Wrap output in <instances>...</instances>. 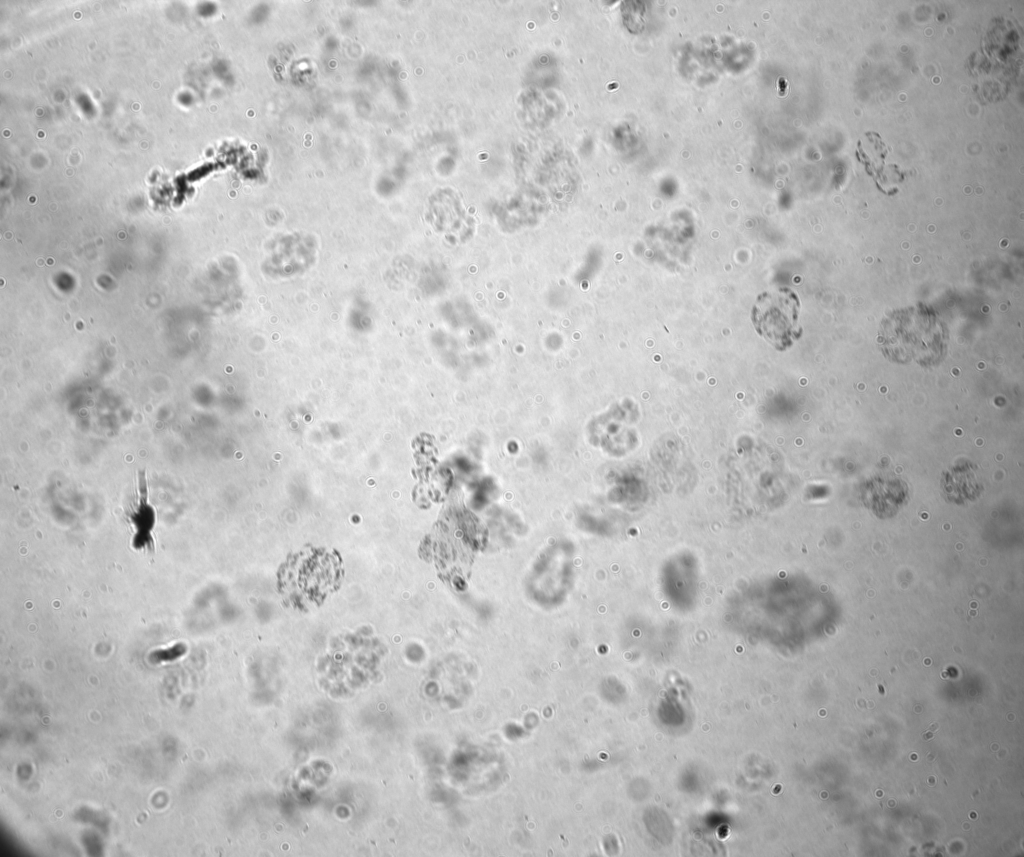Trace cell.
I'll use <instances>...</instances> for the list:
<instances>
[{
	"mask_svg": "<svg viewBox=\"0 0 1024 857\" xmlns=\"http://www.w3.org/2000/svg\"><path fill=\"white\" fill-rule=\"evenodd\" d=\"M937 728H938V724L937 723H933L932 726H931V729L934 730V729H937Z\"/></svg>",
	"mask_w": 1024,
	"mask_h": 857,
	"instance_id": "obj_4",
	"label": "cell"
},
{
	"mask_svg": "<svg viewBox=\"0 0 1024 857\" xmlns=\"http://www.w3.org/2000/svg\"><path fill=\"white\" fill-rule=\"evenodd\" d=\"M799 301L787 288L760 295L753 307L756 331L779 350L789 347L797 336Z\"/></svg>",
	"mask_w": 1024,
	"mask_h": 857,
	"instance_id": "obj_2",
	"label": "cell"
},
{
	"mask_svg": "<svg viewBox=\"0 0 1024 857\" xmlns=\"http://www.w3.org/2000/svg\"><path fill=\"white\" fill-rule=\"evenodd\" d=\"M883 350L897 362L914 359L924 365L937 363L945 350V332L937 317L914 308L895 314L884 327Z\"/></svg>",
	"mask_w": 1024,
	"mask_h": 857,
	"instance_id": "obj_1",
	"label": "cell"
},
{
	"mask_svg": "<svg viewBox=\"0 0 1024 857\" xmlns=\"http://www.w3.org/2000/svg\"><path fill=\"white\" fill-rule=\"evenodd\" d=\"M284 571L283 579L292 578L284 581V586L298 587L311 601L321 600L339 585L341 578L339 559L329 553L295 558Z\"/></svg>",
	"mask_w": 1024,
	"mask_h": 857,
	"instance_id": "obj_3",
	"label": "cell"
}]
</instances>
